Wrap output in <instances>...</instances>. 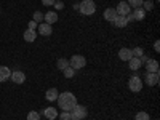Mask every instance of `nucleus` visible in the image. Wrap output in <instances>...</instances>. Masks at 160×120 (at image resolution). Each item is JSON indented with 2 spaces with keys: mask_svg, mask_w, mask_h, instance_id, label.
<instances>
[{
  "mask_svg": "<svg viewBox=\"0 0 160 120\" xmlns=\"http://www.w3.org/2000/svg\"><path fill=\"white\" fill-rule=\"evenodd\" d=\"M35 28H37V22L32 19V21L29 22V28H28V29H31V31H35Z\"/></svg>",
  "mask_w": 160,
  "mask_h": 120,
  "instance_id": "obj_32",
  "label": "nucleus"
},
{
  "mask_svg": "<svg viewBox=\"0 0 160 120\" xmlns=\"http://www.w3.org/2000/svg\"><path fill=\"white\" fill-rule=\"evenodd\" d=\"M78 11L85 16H90L96 11V5H95L93 0H82V2L78 3Z\"/></svg>",
  "mask_w": 160,
  "mask_h": 120,
  "instance_id": "obj_2",
  "label": "nucleus"
},
{
  "mask_svg": "<svg viewBox=\"0 0 160 120\" xmlns=\"http://www.w3.org/2000/svg\"><path fill=\"white\" fill-rule=\"evenodd\" d=\"M115 11H117L118 16H127V15H130V13H131V8H130V5H128L127 2H120V3L117 5Z\"/></svg>",
  "mask_w": 160,
  "mask_h": 120,
  "instance_id": "obj_6",
  "label": "nucleus"
},
{
  "mask_svg": "<svg viewBox=\"0 0 160 120\" xmlns=\"http://www.w3.org/2000/svg\"><path fill=\"white\" fill-rule=\"evenodd\" d=\"M58 90L56 88H50V90H47V93H45V99L47 101H56L58 99Z\"/></svg>",
  "mask_w": 160,
  "mask_h": 120,
  "instance_id": "obj_16",
  "label": "nucleus"
},
{
  "mask_svg": "<svg viewBox=\"0 0 160 120\" xmlns=\"http://www.w3.org/2000/svg\"><path fill=\"white\" fill-rule=\"evenodd\" d=\"M135 120H149V114L148 112H138L135 115Z\"/></svg>",
  "mask_w": 160,
  "mask_h": 120,
  "instance_id": "obj_26",
  "label": "nucleus"
},
{
  "mask_svg": "<svg viewBox=\"0 0 160 120\" xmlns=\"http://www.w3.org/2000/svg\"><path fill=\"white\" fill-rule=\"evenodd\" d=\"M141 8H142L144 11H152V10H154V2H152V0H144Z\"/></svg>",
  "mask_w": 160,
  "mask_h": 120,
  "instance_id": "obj_22",
  "label": "nucleus"
},
{
  "mask_svg": "<svg viewBox=\"0 0 160 120\" xmlns=\"http://www.w3.org/2000/svg\"><path fill=\"white\" fill-rule=\"evenodd\" d=\"M139 59H141V62H142V64H144V62H146V61H148V59H149V58H148V56H146V55H142V56H141V58H139Z\"/></svg>",
  "mask_w": 160,
  "mask_h": 120,
  "instance_id": "obj_34",
  "label": "nucleus"
},
{
  "mask_svg": "<svg viewBox=\"0 0 160 120\" xmlns=\"http://www.w3.org/2000/svg\"><path fill=\"white\" fill-rule=\"evenodd\" d=\"M117 16H118V15H117L115 8H106V10H104V19H106V21L114 22V19H115Z\"/></svg>",
  "mask_w": 160,
  "mask_h": 120,
  "instance_id": "obj_11",
  "label": "nucleus"
},
{
  "mask_svg": "<svg viewBox=\"0 0 160 120\" xmlns=\"http://www.w3.org/2000/svg\"><path fill=\"white\" fill-rule=\"evenodd\" d=\"M62 72H64V77H66V78H72V77L75 75V69H72L71 66H69V68H66Z\"/></svg>",
  "mask_w": 160,
  "mask_h": 120,
  "instance_id": "obj_24",
  "label": "nucleus"
},
{
  "mask_svg": "<svg viewBox=\"0 0 160 120\" xmlns=\"http://www.w3.org/2000/svg\"><path fill=\"white\" fill-rule=\"evenodd\" d=\"M131 53H133V56H136V58H141V56L144 55V51H142V48H141V47L133 48V50H131Z\"/></svg>",
  "mask_w": 160,
  "mask_h": 120,
  "instance_id": "obj_25",
  "label": "nucleus"
},
{
  "mask_svg": "<svg viewBox=\"0 0 160 120\" xmlns=\"http://www.w3.org/2000/svg\"><path fill=\"white\" fill-rule=\"evenodd\" d=\"M10 75H11L10 68H7V66H0V82H5V80H8Z\"/></svg>",
  "mask_w": 160,
  "mask_h": 120,
  "instance_id": "obj_15",
  "label": "nucleus"
},
{
  "mask_svg": "<svg viewBox=\"0 0 160 120\" xmlns=\"http://www.w3.org/2000/svg\"><path fill=\"white\" fill-rule=\"evenodd\" d=\"M141 66H142V62H141V59L136 58V56H133V58L128 61V68H130L131 71H139Z\"/></svg>",
  "mask_w": 160,
  "mask_h": 120,
  "instance_id": "obj_13",
  "label": "nucleus"
},
{
  "mask_svg": "<svg viewBox=\"0 0 160 120\" xmlns=\"http://www.w3.org/2000/svg\"><path fill=\"white\" fill-rule=\"evenodd\" d=\"M154 50H155V51H160V42H158V40L154 43Z\"/></svg>",
  "mask_w": 160,
  "mask_h": 120,
  "instance_id": "obj_33",
  "label": "nucleus"
},
{
  "mask_svg": "<svg viewBox=\"0 0 160 120\" xmlns=\"http://www.w3.org/2000/svg\"><path fill=\"white\" fill-rule=\"evenodd\" d=\"M35 37H37V35H35V31H31V29H28V31L22 34V38L26 40V42H34Z\"/></svg>",
  "mask_w": 160,
  "mask_h": 120,
  "instance_id": "obj_20",
  "label": "nucleus"
},
{
  "mask_svg": "<svg viewBox=\"0 0 160 120\" xmlns=\"http://www.w3.org/2000/svg\"><path fill=\"white\" fill-rule=\"evenodd\" d=\"M43 115H45L48 120H55V118H58V111H56L55 108H47V109L43 111Z\"/></svg>",
  "mask_w": 160,
  "mask_h": 120,
  "instance_id": "obj_17",
  "label": "nucleus"
},
{
  "mask_svg": "<svg viewBox=\"0 0 160 120\" xmlns=\"http://www.w3.org/2000/svg\"><path fill=\"white\" fill-rule=\"evenodd\" d=\"M115 28H118V29H122V28H127V24H128V21H127V18L125 16H117L115 19H114V22H112Z\"/></svg>",
  "mask_w": 160,
  "mask_h": 120,
  "instance_id": "obj_19",
  "label": "nucleus"
},
{
  "mask_svg": "<svg viewBox=\"0 0 160 120\" xmlns=\"http://www.w3.org/2000/svg\"><path fill=\"white\" fill-rule=\"evenodd\" d=\"M146 80V83H148L149 87H155L158 85V72H148L144 77Z\"/></svg>",
  "mask_w": 160,
  "mask_h": 120,
  "instance_id": "obj_7",
  "label": "nucleus"
},
{
  "mask_svg": "<svg viewBox=\"0 0 160 120\" xmlns=\"http://www.w3.org/2000/svg\"><path fill=\"white\" fill-rule=\"evenodd\" d=\"M144 0H127V3L130 5V8H141Z\"/></svg>",
  "mask_w": 160,
  "mask_h": 120,
  "instance_id": "obj_23",
  "label": "nucleus"
},
{
  "mask_svg": "<svg viewBox=\"0 0 160 120\" xmlns=\"http://www.w3.org/2000/svg\"><path fill=\"white\" fill-rule=\"evenodd\" d=\"M56 68H58L59 71H64L66 68H69V59H66V58H59V59L56 61Z\"/></svg>",
  "mask_w": 160,
  "mask_h": 120,
  "instance_id": "obj_21",
  "label": "nucleus"
},
{
  "mask_svg": "<svg viewBox=\"0 0 160 120\" xmlns=\"http://www.w3.org/2000/svg\"><path fill=\"white\" fill-rule=\"evenodd\" d=\"M11 80L15 83H24L26 82V74L24 72H21V71H15V72H11Z\"/></svg>",
  "mask_w": 160,
  "mask_h": 120,
  "instance_id": "obj_9",
  "label": "nucleus"
},
{
  "mask_svg": "<svg viewBox=\"0 0 160 120\" xmlns=\"http://www.w3.org/2000/svg\"><path fill=\"white\" fill-rule=\"evenodd\" d=\"M53 7H55L56 10H62L64 8V3L62 2H55V5H53Z\"/></svg>",
  "mask_w": 160,
  "mask_h": 120,
  "instance_id": "obj_31",
  "label": "nucleus"
},
{
  "mask_svg": "<svg viewBox=\"0 0 160 120\" xmlns=\"http://www.w3.org/2000/svg\"><path fill=\"white\" fill-rule=\"evenodd\" d=\"M56 101H58L59 109L66 111V112H71L77 106V98H75L74 93H71V91H64V93H61V95H58Z\"/></svg>",
  "mask_w": 160,
  "mask_h": 120,
  "instance_id": "obj_1",
  "label": "nucleus"
},
{
  "mask_svg": "<svg viewBox=\"0 0 160 120\" xmlns=\"http://www.w3.org/2000/svg\"><path fill=\"white\" fill-rule=\"evenodd\" d=\"M43 19H45V22H48V24L56 22V21H58V13H56V11H47L45 15H43Z\"/></svg>",
  "mask_w": 160,
  "mask_h": 120,
  "instance_id": "obj_14",
  "label": "nucleus"
},
{
  "mask_svg": "<svg viewBox=\"0 0 160 120\" xmlns=\"http://www.w3.org/2000/svg\"><path fill=\"white\" fill-rule=\"evenodd\" d=\"M28 120H40V114L35 112V111H31L28 114Z\"/></svg>",
  "mask_w": 160,
  "mask_h": 120,
  "instance_id": "obj_27",
  "label": "nucleus"
},
{
  "mask_svg": "<svg viewBox=\"0 0 160 120\" xmlns=\"http://www.w3.org/2000/svg\"><path fill=\"white\" fill-rule=\"evenodd\" d=\"M69 66L72 69H83L85 66H87V59H85V56H82V55H74L71 59H69Z\"/></svg>",
  "mask_w": 160,
  "mask_h": 120,
  "instance_id": "obj_4",
  "label": "nucleus"
},
{
  "mask_svg": "<svg viewBox=\"0 0 160 120\" xmlns=\"http://www.w3.org/2000/svg\"><path fill=\"white\" fill-rule=\"evenodd\" d=\"M144 64H146V71L148 72H158V61L157 59H148Z\"/></svg>",
  "mask_w": 160,
  "mask_h": 120,
  "instance_id": "obj_10",
  "label": "nucleus"
},
{
  "mask_svg": "<svg viewBox=\"0 0 160 120\" xmlns=\"http://www.w3.org/2000/svg\"><path fill=\"white\" fill-rule=\"evenodd\" d=\"M128 88L133 91V93H139L142 90V80L138 77V75H133L130 80H128Z\"/></svg>",
  "mask_w": 160,
  "mask_h": 120,
  "instance_id": "obj_5",
  "label": "nucleus"
},
{
  "mask_svg": "<svg viewBox=\"0 0 160 120\" xmlns=\"http://www.w3.org/2000/svg\"><path fill=\"white\" fill-rule=\"evenodd\" d=\"M118 58L122 61H130L133 58V53H131L130 48H120L118 50Z\"/></svg>",
  "mask_w": 160,
  "mask_h": 120,
  "instance_id": "obj_12",
  "label": "nucleus"
},
{
  "mask_svg": "<svg viewBox=\"0 0 160 120\" xmlns=\"http://www.w3.org/2000/svg\"><path fill=\"white\" fill-rule=\"evenodd\" d=\"M131 15H133V19H136V21H142V19L146 18V11H144L142 8H135Z\"/></svg>",
  "mask_w": 160,
  "mask_h": 120,
  "instance_id": "obj_18",
  "label": "nucleus"
},
{
  "mask_svg": "<svg viewBox=\"0 0 160 120\" xmlns=\"http://www.w3.org/2000/svg\"><path fill=\"white\" fill-rule=\"evenodd\" d=\"M34 21H35V22H42V21H43V13L35 11V13H34Z\"/></svg>",
  "mask_w": 160,
  "mask_h": 120,
  "instance_id": "obj_28",
  "label": "nucleus"
},
{
  "mask_svg": "<svg viewBox=\"0 0 160 120\" xmlns=\"http://www.w3.org/2000/svg\"><path fill=\"white\" fill-rule=\"evenodd\" d=\"M55 2H56V0H42V3L45 7H53V5H55Z\"/></svg>",
  "mask_w": 160,
  "mask_h": 120,
  "instance_id": "obj_30",
  "label": "nucleus"
},
{
  "mask_svg": "<svg viewBox=\"0 0 160 120\" xmlns=\"http://www.w3.org/2000/svg\"><path fill=\"white\" fill-rule=\"evenodd\" d=\"M38 32H40V35L50 37V35L53 34V28H51V24H48V22H40V24H38Z\"/></svg>",
  "mask_w": 160,
  "mask_h": 120,
  "instance_id": "obj_8",
  "label": "nucleus"
},
{
  "mask_svg": "<svg viewBox=\"0 0 160 120\" xmlns=\"http://www.w3.org/2000/svg\"><path fill=\"white\" fill-rule=\"evenodd\" d=\"M69 114H71V120H83V118L87 117L88 111H87L85 106H82V104H77L75 108L69 112Z\"/></svg>",
  "mask_w": 160,
  "mask_h": 120,
  "instance_id": "obj_3",
  "label": "nucleus"
},
{
  "mask_svg": "<svg viewBox=\"0 0 160 120\" xmlns=\"http://www.w3.org/2000/svg\"><path fill=\"white\" fill-rule=\"evenodd\" d=\"M61 120H71V114L66 112V111H62V112H61Z\"/></svg>",
  "mask_w": 160,
  "mask_h": 120,
  "instance_id": "obj_29",
  "label": "nucleus"
}]
</instances>
